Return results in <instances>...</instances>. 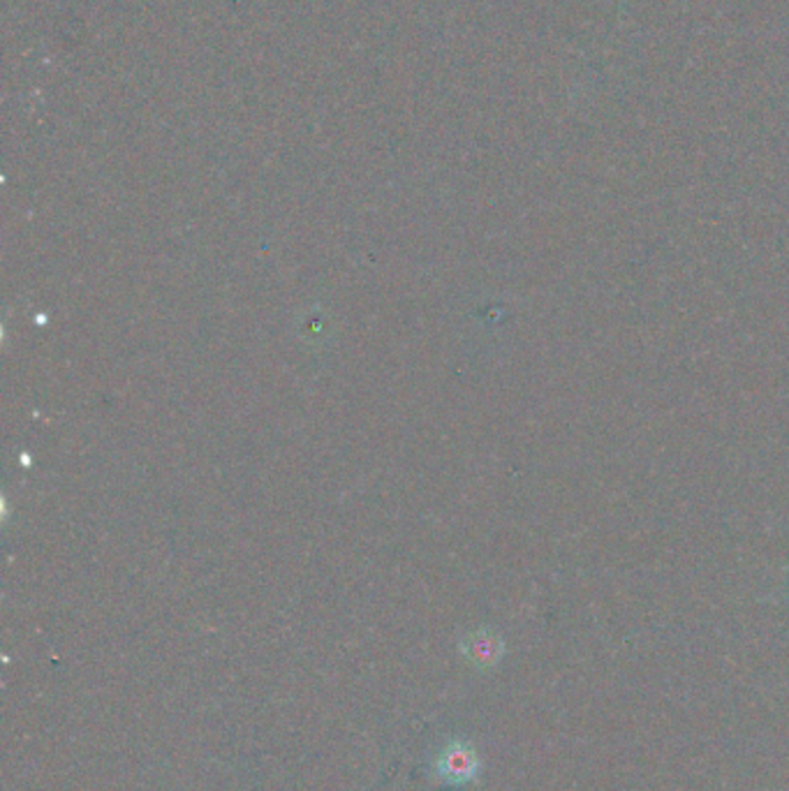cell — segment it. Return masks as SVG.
<instances>
[{"mask_svg": "<svg viewBox=\"0 0 789 791\" xmlns=\"http://www.w3.org/2000/svg\"><path fill=\"white\" fill-rule=\"evenodd\" d=\"M435 776L447 784L473 782L479 773L477 752L463 740H452L450 746L435 759Z\"/></svg>", "mask_w": 789, "mask_h": 791, "instance_id": "6da1fadb", "label": "cell"}, {"mask_svg": "<svg viewBox=\"0 0 789 791\" xmlns=\"http://www.w3.org/2000/svg\"><path fill=\"white\" fill-rule=\"evenodd\" d=\"M466 655L479 667L494 664L498 660V646L486 637H475L466 643Z\"/></svg>", "mask_w": 789, "mask_h": 791, "instance_id": "7a4b0ae2", "label": "cell"}]
</instances>
